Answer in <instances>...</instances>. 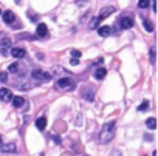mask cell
I'll use <instances>...</instances> for the list:
<instances>
[{
    "mask_svg": "<svg viewBox=\"0 0 158 156\" xmlns=\"http://www.w3.org/2000/svg\"><path fill=\"white\" fill-rule=\"evenodd\" d=\"M11 102H13V105H14L16 108H22L23 104H25V99H23L22 96H13Z\"/></svg>",
    "mask_w": 158,
    "mask_h": 156,
    "instance_id": "cell-11",
    "label": "cell"
},
{
    "mask_svg": "<svg viewBox=\"0 0 158 156\" xmlns=\"http://www.w3.org/2000/svg\"><path fill=\"white\" fill-rule=\"evenodd\" d=\"M14 20H16V16H14L13 11L8 10V11L3 13V22H5V23H13Z\"/></svg>",
    "mask_w": 158,
    "mask_h": 156,
    "instance_id": "cell-12",
    "label": "cell"
},
{
    "mask_svg": "<svg viewBox=\"0 0 158 156\" xmlns=\"http://www.w3.org/2000/svg\"><path fill=\"white\" fill-rule=\"evenodd\" d=\"M138 6L141 8V10H144V8L149 6V0H139V2H138Z\"/></svg>",
    "mask_w": 158,
    "mask_h": 156,
    "instance_id": "cell-22",
    "label": "cell"
},
{
    "mask_svg": "<svg viewBox=\"0 0 158 156\" xmlns=\"http://www.w3.org/2000/svg\"><path fill=\"white\" fill-rule=\"evenodd\" d=\"M74 87H76V84L70 77H62L56 82V88H59V90H73Z\"/></svg>",
    "mask_w": 158,
    "mask_h": 156,
    "instance_id": "cell-3",
    "label": "cell"
},
{
    "mask_svg": "<svg viewBox=\"0 0 158 156\" xmlns=\"http://www.w3.org/2000/svg\"><path fill=\"white\" fill-rule=\"evenodd\" d=\"M151 62L155 63V48H151Z\"/></svg>",
    "mask_w": 158,
    "mask_h": 156,
    "instance_id": "cell-25",
    "label": "cell"
},
{
    "mask_svg": "<svg viewBox=\"0 0 158 156\" xmlns=\"http://www.w3.org/2000/svg\"><path fill=\"white\" fill-rule=\"evenodd\" d=\"M99 22H101V19H99V17H95V19H93V20L90 22V25H88V26H90V30H95L96 26L99 25Z\"/></svg>",
    "mask_w": 158,
    "mask_h": 156,
    "instance_id": "cell-20",
    "label": "cell"
},
{
    "mask_svg": "<svg viewBox=\"0 0 158 156\" xmlns=\"http://www.w3.org/2000/svg\"><path fill=\"white\" fill-rule=\"evenodd\" d=\"M36 33H37L39 37H46V36H48V28H46L45 23H39V25H37Z\"/></svg>",
    "mask_w": 158,
    "mask_h": 156,
    "instance_id": "cell-9",
    "label": "cell"
},
{
    "mask_svg": "<svg viewBox=\"0 0 158 156\" xmlns=\"http://www.w3.org/2000/svg\"><path fill=\"white\" fill-rule=\"evenodd\" d=\"M0 99L3 102H9L13 99V93L9 91V88H0Z\"/></svg>",
    "mask_w": 158,
    "mask_h": 156,
    "instance_id": "cell-6",
    "label": "cell"
},
{
    "mask_svg": "<svg viewBox=\"0 0 158 156\" xmlns=\"http://www.w3.org/2000/svg\"><path fill=\"white\" fill-rule=\"evenodd\" d=\"M31 77L34 80H37L39 84H45V82H50L51 80V74L46 71H42V70H33L31 71Z\"/></svg>",
    "mask_w": 158,
    "mask_h": 156,
    "instance_id": "cell-2",
    "label": "cell"
},
{
    "mask_svg": "<svg viewBox=\"0 0 158 156\" xmlns=\"http://www.w3.org/2000/svg\"><path fill=\"white\" fill-rule=\"evenodd\" d=\"M70 54H71L73 57H76V59H79V57H81V51H78V50H71V53H70Z\"/></svg>",
    "mask_w": 158,
    "mask_h": 156,
    "instance_id": "cell-24",
    "label": "cell"
},
{
    "mask_svg": "<svg viewBox=\"0 0 158 156\" xmlns=\"http://www.w3.org/2000/svg\"><path fill=\"white\" fill-rule=\"evenodd\" d=\"M116 133V122L115 121H110L107 124H104V127L101 128V134H99V141L101 144H107L115 137Z\"/></svg>",
    "mask_w": 158,
    "mask_h": 156,
    "instance_id": "cell-1",
    "label": "cell"
},
{
    "mask_svg": "<svg viewBox=\"0 0 158 156\" xmlns=\"http://www.w3.org/2000/svg\"><path fill=\"white\" fill-rule=\"evenodd\" d=\"M36 127L39 128V130H45V127H46V117L42 116V117L37 119V121H36Z\"/></svg>",
    "mask_w": 158,
    "mask_h": 156,
    "instance_id": "cell-16",
    "label": "cell"
},
{
    "mask_svg": "<svg viewBox=\"0 0 158 156\" xmlns=\"http://www.w3.org/2000/svg\"><path fill=\"white\" fill-rule=\"evenodd\" d=\"M78 63H79V60H78L76 57H73V59H71V65H78Z\"/></svg>",
    "mask_w": 158,
    "mask_h": 156,
    "instance_id": "cell-27",
    "label": "cell"
},
{
    "mask_svg": "<svg viewBox=\"0 0 158 156\" xmlns=\"http://www.w3.org/2000/svg\"><path fill=\"white\" fill-rule=\"evenodd\" d=\"M0 150H2L3 153H14L16 152V144L9 142V144H0Z\"/></svg>",
    "mask_w": 158,
    "mask_h": 156,
    "instance_id": "cell-8",
    "label": "cell"
},
{
    "mask_svg": "<svg viewBox=\"0 0 158 156\" xmlns=\"http://www.w3.org/2000/svg\"><path fill=\"white\" fill-rule=\"evenodd\" d=\"M144 110H149V102L147 100L141 102V105H138V111H144Z\"/></svg>",
    "mask_w": 158,
    "mask_h": 156,
    "instance_id": "cell-21",
    "label": "cell"
},
{
    "mask_svg": "<svg viewBox=\"0 0 158 156\" xmlns=\"http://www.w3.org/2000/svg\"><path fill=\"white\" fill-rule=\"evenodd\" d=\"M0 82H2V84H6L8 82V73H0Z\"/></svg>",
    "mask_w": 158,
    "mask_h": 156,
    "instance_id": "cell-23",
    "label": "cell"
},
{
    "mask_svg": "<svg viewBox=\"0 0 158 156\" xmlns=\"http://www.w3.org/2000/svg\"><path fill=\"white\" fill-rule=\"evenodd\" d=\"M112 13H115V8H113V6H110V8H104V10L101 11V14H99L98 17H99L101 20H104L106 17H107L109 14H112Z\"/></svg>",
    "mask_w": 158,
    "mask_h": 156,
    "instance_id": "cell-15",
    "label": "cell"
},
{
    "mask_svg": "<svg viewBox=\"0 0 158 156\" xmlns=\"http://www.w3.org/2000/svg\"><path fill=\"white\" fill-rule=\"evenodd\" d=\"M110 156H121V152H119V150H113Z\"/></svg>",
    "mask_w": 158,
    "mask_h": 156,
    "instance_id": "cell-26",
    "label": "cell"
},
{
    "mask_svg": "<svg viewBox=\"0 0 158 156\" xmlns=\"http://www.w3.org/2000/svg\"><path fill=\"white\" fill-rule=\"evenodd\" d=\"M98 34L101 36V37H109V36L112 34V28H110V26H99V28H98Z\"/></svg>",
    "mask_w": 158,
    "mask_h": 156,
    "instance_id": "cell-13",
    "label": "cell"
},
{
    "mask_svg": "<svg viewBox=\"0 0 158 156\" xmlns=\"http://www.w3.org/2000/svg\"><path fill=\"white\" fill-rule=\"evenodd\" d=\"M146 125L149 130H155L157 128V121H155V117H149L147 121H146Z\"/></svg>",
    "mask_w": 158,
    "mask_h": 156,
    "instance_id": "cell-17",
    "label": "cell"
},
{
    "mask_svg": "<svg viewBox=\"0 0 158 156\" xmlns=\"http://www.w3.org/2000/svg\"><path fill=\"white\" fill-rule=\"evenodd\" d=\"M81 96H82L84 99H87V100H93V96H95V93H93L91 88H85V90H82Z\"/></svg>",
    "mask_w": 158,
    "mask_h": 156,
    "instance_id": "cell-14",
    "label": "cell"
},
{
    "mask_svg": "<svg viewBox=\"0 0 158 156\" xmlns=\"http://www.w3.org/2000/svg\"><path fill=\"white\" fill-rule=\"evenodd\" d=\"M0 14H2V10H0Z\"/></svg>",
    "mask_w": 158,
    "mask_h": 156,
    "instance_id": "cell-29",
    "label": "cell"
},
{
    "mask_svg": "<svg viewBox=\"0 0 158 156\" xmlns=\"http://www.w3.org/2000/svg\"><path fill=\"white\" fill-rule=\"evenodd\" d=\"M9 54H11L13 57H16V59H22V57H25L26 51H25L23 48H11V51H9Z\"/></svg>",
    "mask_w": 158,
    "mask_h": 156,
    "instance_id": "cell-7",
    "label": "cell"
},
{
    "mask_svg": "<svg viewBox=\"0 0 158 156\" xmlns=\"http://www.w3.org/2000/svg\"><path fill=\"white\" fill-rule=\"evenodd\" d=\"M19 70H20V65H19L17 62L11 63V65L8 67V71H9V73H19Z\"/></svg>",
    "mask_w": 158,
    "mask_h": 156,
    "instance_id": "cell-19",
    "label": "cell"
},
{
    "mask_svg": "<svg viewBox=\"0 0 158 156\" xmlns=\"http://www.w3.org/2000/svg\"><path fill=\"white\" fill-rule=\"evenodd\" d=\"M119 25H121V28H123V30H129V28H132V26H133V19H132V17H129V16L121 17Z\"/></svg>",
    "mask_w": 158,
    "mask_h": 156,
    "instance_id": "cell-5",
    "label": "cell"
},
{
    "mask_svg": "<svg viewBox=\"0 0 158 156\" xmlns=\"http://www.w3.org/2000/svg\"><path fill=\"white\" fill-rule=\"evenodd\" d=\"M106 74H107V70L104 67H99V68L95 70V74H93V76H95L96 80H102V79L106 77Z\"/></svg>",
    "mask_w": 158,
    "mask_h": 156,
    "instance_id": "cell-10",
    "label": "cell"
},
{
    "mask_svg": "<svg viewBox=\"0 0 158 156\" xmlns=\"http://www.w3.org/2000/svg\"><path fill=\"white\" fill-rule=\"evenodd\" d=\"M9 51H11V40L9 39H2L0 40V53L3 56H8Z\"/></svg>",
    "mask_w": 158,
    "mask_h": 156,
    "instance_id": "cell-4",
    "label": "cell"
},
{
    "mask_svg": "<svg viewBox=\"0 0 158 156\" xmlns=\"http://www.w3.org/2000/svg\"><path fill=\"white\" fill-rule=\"evenodd\" d=\"M3 142V139H2V134H0V144H2Z\"/></svg>",
    "mask_w": 158,
    "mask_h": 156,
    "instance_id": "cell-28",
    "label": "cell"
},
{
    "mask_svg": "<svg viewBox=\"0 0 158 156\" xmlns=\"http://www.w3.org/2000/svg\"><path fill=\"white\" fill-rule=\"evenodd\" d=\"M143 26H144V28H146V31H149V33H152L154 31V23L151 22V20H143Z\"/></svg>",
    "mask_w": 158,
    "mask_h": 156,
    "instance_id": "cell-18",
    "label": "cell"
}]
</instances>
